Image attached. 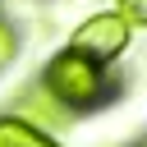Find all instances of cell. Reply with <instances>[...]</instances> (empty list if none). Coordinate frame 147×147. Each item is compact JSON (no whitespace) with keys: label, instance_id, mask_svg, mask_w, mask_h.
<instances>
[{"label":"cell","instance_id":"cell-5","mask_svg":"<svg viewBox=\"0 0 147 147\" xmlns=\"http://www.w3.org/2000/svg\"><path fill=\"white\" fill-rule=\"evenodd\" d=\"M129 28H147V0H119V9H115Z\"/></svg>","mask_w":147,"mask_h":147},{"label":"cell","instance_id":"cell-1","mask_svg":"<svg viewBox=\"0 0 147 147\" xmlns=\"http://www.w3.org/2000/svg\"><path fill=\"white\" fill-rule=\"evenodd\" d=\"M41 87H46L60 106H69V110H92V106L106 101L110 78H106V64H96V60H87V55H78V51L64 46V51L51 55V64L41 69Z\"/></svg>","mask_w":147,"mask_h":147},{"label":"cell","instance_id":"cell-4","mask_svg":"<svg viewBox=\"0 0 147 147\" xmlns=\"http://www.w3.org/2000/svg\"><path fill=\"white\" fill-rule=\"evenodd\" d=\"M0 147H60V142L18 115H0Z\"/></svg>","mask_w":147,"mask_h":147},{"label":"cell","instance_id":"cell-6","mask_svg":"<svg viewBox=\"0 0 147 147\" xmlns=\"http://www.w3.org/2000/svg\"><path fill=\"white\" fill-rule=\"evenodd\" d=\"M14 55H18V32L0 18V69H9V64H14Z\"/></svg>","mask_w":147,"mask_h":147},{"label":"cell","instance_id":"cell-3","mask_svg":"<svg viewBox=\"0 0 147 147\" xmlns=\"http://www.w3.org/2000/svg\"><path fill=\"white\" fill-rule=\"evenodd\" d=\"M18 119H28V124H37V129H46V133H55V129H69L74 124V110L69 106H60L41 83L37 87H28L23 96H18V110H14Z\"/></svg>","mask_w":147,"mask_h":147},{"label":"cell","instance_id":"cell-2","mask_svg":"<svg viewBox=\"0 0 147 147\" xmlns=\"http://www.w3.org/2000/svg\"><path fill=\"white\" fill-rule=\"evenodd\" d=\"M129 23L115 14V9H106V14H92V18H83L78 28H74V37H69V51H78V55H87V60H96V64H110L124 46H129Z\"/></svg>","mask_w":147,"mask_h":147}]
</instances>
